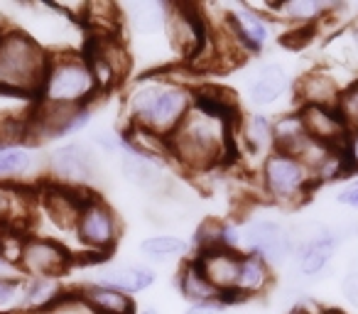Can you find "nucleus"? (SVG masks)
Wrapping results in <instances>:
<instances>
[{
    "label": "nucleus",
    "instance_id": "obj_1",
    "mask_svg": "<svg viewBox=\"0 0 358 314\" xmlns=\"http://www.w3.org/2000/svg\"><path fill=\"white\" fill-rule=\"evenodd\" d=\"M194 89L172 71H148L130 84L123 99L125 125H138L169 138L194 108Z\"/></svg>",
    "mask_w": 358,
    "mask_h": 314
},
{
    "label": "nucleus",
    "instance_id": "obj_2",
    "mask_svg": "<svg viewBox=\"0 0 358 314\" xmlns=\"http://www.w3.org/2000/svg\"><path fill=\"white\" fill-rule=\"evenodd\" d=\"M236 123L238 120H226L194 106L182 125L167 138L169 162L192 177L209 175L224 167L236 155Z\"/></svg>",
    "mask_w": 358,
    "mask_h": 314
},
{
    "label": "nucleus",
    "instance_id": "obj_3",
    "mask_svg": "<svg viewBox=\"0 0 358 314\" xmlns=\"http://www.w3.org/2000/svg\"><path fill=\"white\" fill-rule=\"evenodd\" d=\"M50 64V50L30 32L0 25V94L35 101Z\"/></svg>",
    "mask_w": 358,
    "mask_h": 314
},
{
    "label": "nucleus",
    "instance_id": "obj_4",
    "mask_svg": "<svg viewBox=\"0 0 358 314\" xmlns=\"http://www.w3.org/2000/svg\"><path fill=\"white\" fill-rule=\"evenodd\" d=\"M101 96L89 62L76 50H50L45 79L32 104L52 108H84Z\"/></svg>",
    "mask_w": 358,
    "mask_h": 314
},
{
    "label": "nucleus",
    "instance_id": "obj_5",
    "mask_svg": "<svg viewBox=\"0 0 358 314\" xmlns=\"http://www.w3.org/2000/svg\"><path fill=\"white\" fill-rule=\"evenodd\" d=\"M258 182L265 199L273 201L275 206H282V209H297L319 187L312 172L297 157L278 152V150L263 157Z\"/></svg>",
    "mask_w": 358,
    "mask_h": 314
},
{
    "label": "nucleus",
    "instance_id": "obj_6",
    "mask_svg": "<svg viewBox=\"0 0 358 314\" xmlns=\"http://www.w3.org/2000/svg\"><path fill=\"white\" fill-rule=\"evenodd\" d=\"M50 185L74 192H94L103 177L101 155L81 140H66L50 150L45 160Z\"/></svg>",
    "mask_w": 358,
    "mask_h": 314
},
{
    "label": "nucleus",
    "instance_id": "obj_7",
    "mask_svg": "<svg viewBox=\"0 0 358 314\" xmlns=\"http://www.w3.org/2000/svg\"><path fill=\"white\" fill-rule=\"evenodd\" d=\"M120 216L108 201L96 192H89L81 201V209L76 214L74 238L91 255H110L120 241Z\"/></svg>",
    "mask_w": 358,
    "mask_h": 314
},
{
    "label": "nucleus",
    "instance_id": "obj_8",
    "mask_svg": "<svg viewBox=\"0 0 358 314\" xmlns=\"http://www.w3.org/2000/svg\"><path fill=\"white\" fill-rule=\"evenodd\" d=\"M76 255L55 236L25 234L17 250L15 268L22 278H64L74 268Z\"/></svg>",
    "mask_w": 358,
    "mask_h": 314
},
{
    "label": "nucleus",
    "instance_id": "obj_9",
    "mask_svg": "<svg viewBox=\"0 0 358 314\" xmlns=\"http://www.w3.org/2000/svg\"><path fill=\"white\" fill-rule=\"evenodd\" d=\"M243 253L260 255L273 270L289 265L294 255V238L289 234V226L265 216L245 219L241 224V255Z\"/></svg>",
    "mask_w": 358,
    "mask_h": 314
},
{
    "label": "nucleus",
    "instance_id": "obj_10",
    "mask_svg": "<svg viewBox=\"0 0 358 314\" xmlns=\"http://www.w3.org/2000/svg\"><path fill=\"white\" fill-rule=\"evenodd\" d=\"M164 37L169 50L189 64L209 42V22H206L204 8L189 6V3H172Z\"/></svg>",
    "mask_w": 358,
    "mask_h": 314
},
{
    "label": "nucleus",
    "instance_id": "obj_11",
    "mask_svg": "<svg viewBox=\"0 0 358 314\" xmlns=\"http://www.w3.org/2000/svg\"><path fill=\"white\" fill-rule=\"evenodd\" d=\"M81 55L89 62L101 96L123 84L130 71V55L120 35H91Z\"/></svg>",
    "mask_w": 358,
    "mask_h": 314
},
{
    "label": "nucleus",
    "instance_id": "obj_12",
    "mask_svg": "<svg viewBox=\"0 0 358 314\" xmlns=\"http://www.w3.org/2000/svg\"><path fill=\"white\" fill-rule=\"evenodd\" d=\"M260 8L273 17V22L285 25L294 35H309L322 27L329 17L343 10V6L331 0H275Z\"/></svg>",
    "mask_w": 358,
    "mask_h": 314
},
{
    "label": "nucleus",
    "instance_id": "obj_13",
    "mask_svg": "<svg viewBox=\"0 0 358 314\" xmlns=\"http://www.w3.org/2000/svg\"><path fill=\"white\" fill-rule=\"evenodd\" d=\"M224 13H226V20H229L231 32H234L238 45L243 47L248 55L263 52L265 47L273 42L275 22L260 6L238 3V6L224 8Z\"/></svg>",
    "mask_w": 358,
    "mask_h": 314
},
{
    "label": "nucleus",
    "instance_id": "obj_14",
    "mask_svg": "<svg viewBox=\"0 0 358 314\" xmlns=\"http://www.w3.org/2000/svg\"><path fill=\"white\" fill-rule=\"evenodd\" d=\"M118 170L120 177L140 194L162 199L172 192V180L164 170V162L150 160V157L135 152H123L118 157Z\"/></svg>",
    "mask_w": 358,
    "mask_h": 314
},
{
    "label": "nucleus",
    "instance_id": "obj_15",
    "mask_svg": "<svg viewBox=\"0 0 358 314\" xmlns=\"http://www.w3.org/2000/svg\"><path fill=\"white\" fill-rule=\"evenodd\" d=\"M292 91H294V99H297V108H307V106L336 108L343 84L341 79H336V71H331L329 66H314V69L304 71L294 81Z\"/></svg>",
    "mask_w": 358,
    "mask_h": 314
},
{
    "label": "nucleus",
    "instance_id": "obj_16",
    "mask_svg": "<svg viewBox=\"0 0 358 314\" xmlns=\"http://www.w3.org/2000/svg\"><path fill=\"white\" fill-rule=\"evenodd\" d=\"M192 258L199 265L206 283L214 287V292L226 304L234 302V287H236V278H238L241 253H234V250H226V248H214V250H206V253H194Z\"/></svg>",
    "mask_w": 358,
    "mask_h": 314
},
{
    "label": "nucleus",
    "instance_id": "obj_17",
    "mask_svg": "<svg viewBox=\"0 0 358 314\" xmlns=\"http://www.w3.org/2000/svg\"><path fill=\"white\" fill-rule=\"evenodd\" d=\"M157 280L155 270L150 265H140V263H103L96 275L91 278V283H99V285H106L110 290H118V292L133 294L138 292H145L150 290Z\"/></svg>",
    "mask_w": 358,
    "mask_h": 314
},
{
    "label": "nucleus",
    "instance_id": "obj_18",
    "mask_svg": "<svg viewBox=\"0 0 358 314\" xmlns=\"http://www.w3.org/2000/svg\"><path fill=\"white\" fill-rule=\"evenodd\" d=\"M341 243H343V238L294 243V255H292V263H289V270L302 275V278H307L312 285L319 283L322 278H327V270Z\"/></svg>",
    "mask_w": 358,
    "mask_h": 314
},
{
    "label": "nucleus",
    "instance_id": "obj_19",
    "mask_svg": "<svg viewBox=\"0 0 358 314\" xmlns=\"http://www.w3.org/2000/svg\"><path fill=\"white\" fill-rule=\"evenodd\" d=\"M289 89H292V79H289L287 69L282 64H278V62H268V64H260L250 76L248 99L258 108H270Z\"/></svg>",
    "mask_w": 358,
    "mask_h": 314
},
{
    "label": "nucleus",
    "instance_id": "obj_20",
    "mask_svg": "<svg viewBox=\"0 0 358 314\" xmlns=\"http://www.w3.org/2000/svg\"><path fill=\"white\" fill-rule=\"evenodd\" d=\"M169 6L172 3H164V0H135V3L120 6V15H123V22L135 35L155 37V35H164Z\"/></svg>",
    "mask_w": 358,
    "mask_h": 314
},
{
    "label": "nucleus",
    "instance_id": "obj_21",
    "mask_svg": "<svg viewBox=\"0 0 358 314\" xmlns=\"http://www.w3.org/2000/svg\"><path fill=\"white\" fill-rule=\"evenodd\" d=\"M273 285H275V270L260 255L253 253L241 255L238 278H236V287H234V302L263 297V294L270 292Z\"/></svg>",
    "mask_w": 358,
    "mask_h": 314
},
{
    "label": "nucleus",
    "instance_id": "obj_22",
    "mask_svg": "<svg viewBox=\"0 0 358 314\" xmlns=\"http://www.w3.org/2000/svg\"><path fill=\"white\" fill-rule=\"evenodd\" d=\"M302 115L304 130L312 140L329 148H341L346 140L348 130L343 125L341 115L336 113V108H317V106H307V108H297Z\"/></svg>",
    "mask_w": 358,
    "mask_h": 314
},
{
    "label": "nucleus",
    "instance_id": "obj_23",
    "mask_svg": "<svg viewBox=\"0 0 358 314\" xmlns=\"http://www.w3.org/2000/svg\"><path fill=\"white\" fill-rule=\"evenodd\" d=\"M234 138H236V150L238 145L243 143V148L253 155H270L273 152V118L268 113H248L243 118L241 115L238 123H236L234 130Z\"/></svg>",
    "mask_w": 358,
    "mask_h": 314
},
{
    "label": "nucleus",
    "instance_id": "obj_24",
    "mask_svg": "<svg viewBox=\"0 0 358 314\" xmlns=\"http://www.w3.org/2000/svg\"><path fill=\"white\" fill-rule=\"evenodd\" d=\"M32 214V194L20 185H3L0 182V234L3 231H22V221Z\"/></svg>",
    "mask_w": 358,
    "mask_h": 314
},
{
    "label": "nucleus",
    "instance_id": "obj_25",
    "mask_svg": "<svg viewBox=\"0 0 358 314\" xmlns=\"http://www.w3.org/2000/svg\"><path fill=\"white\" fill-rule=\"evenodd\" d=\"M123 135V148L125 152H135V155H143V157H150V160H157V162H169V145L167 138L162 135L152 133L148 128H138V125H125L120 130Z\"/></svg>",
    "mask_w": 358,
    "mask_h": 314
},
{
    "label": "nucleus",
    "instance_id": "obj_26",
    "mask_svg": "<svg viewBox=\"0 0 358 314\" xmlns=\"http://www.w3.org/2000/svg\"><path fill=\"white\" fill-rule=\"evenodd\" d=\"M59 278H22V312L42 314L64 292Z\"/></svg>",
    "mask_w": 358,
    "mask_h": 314
},
{
    "label": "nucleus",
    "instance_id": "obj_27",
    "mask_svg": "<svg viewBox=\"0 0 358 314\" xmlns=\"http://www.w3.org/2000/svg\"><path fill=\"white\" fill-rule=\"evenodd\" d=\"M37 167V155L32 145H0V182L17 185Z\"/></svg>",
    "mask_w": 358,
    "mask_h": 314
},
{
    "label": "nucleus",
    "instance_id": "obj_28",
    "mask_svg": "<svg viewBox=\"0 0 358 314\" xmlns=\"http://www.w3.org/2000/svg\"><path fill=\"white\" fill-rule=\"evenodd\" d=\"M76 290L84 294V299L94 307L96 314H135L133 297L118 292V290H110V287H106V285L91 283V280L84 285H79Z\"/></svg>",
    "mask_w": 358,
    "mask_h": 314
},
{
    "label": "nucleus",
    "instance_id": "obj_29",
    "mask_svg": "<svg viewBox=\"0 0 358 314\" xmlns=\"http://www.w3.org/2000/svg\"><path fill=\"white\" fill-rule=\"evenodd\" d=\"M189 241L172 234H155L140 241V253L150 263H172V260L189 258Z\"/></svg>",
    "mask_w": 358,
    "mask_h": 314
},
{
    "label": "nucleus",
    "instance_id": "obj_30",
    "mask_svg": "<svg viewBox=\"0 0 358 314\" xmlns=\"http://www.w3.org/2000/svg\"><path fill=\"white\" fill-rule=\"evenodd\" d=\"M307 140H309V135H307V130H304L299 110L285 113V115H280L278 120H273V148L278 150V152L297 157V152L304 148Z\"/></svg>",
    "mask_w": 358,
    "mask_h": 314
},
{
    "label": "nucleus",
    "instance_id": "obj_31",
    "mask_svg": "<svg viewBox=\"0 0 358 314\" xmlns=\"http://www.w3.org/2000/svg\"><path fill=\"white\" fill-rule=\"evenodd\" d=\"M177 290H179V294H182V299H187L189 304L219 297V294L214 292V287L206 283V278L201 275L199 265L194 263V258H192V255L187 260H182V265H179Z\"/></svg>",
    "mask_w": 358,
    "mask_h": 314
},
{
    "label": "nucleus",
    "instance_id": "obj_32",
    "mask_svg": "<svg viewBox=\"0 0 358 314\" xmlns=\"http://www.w3.org/2000/svg\"><path fill=\"white\" fill-rule=\"evenodd\" d=\"M221 229H224V219H204L194 231V253H206V250L221 248Z\"/></svg>",
    "mask_w": 358,
    "mask_h": 314
},
{
    "label": "nucleus",
    "instance_id": "obj_33",
    "mask_svg": "<svg viewBox=\"0 0 358 314\" xmlns=\"http://www.w3.org/2000/svg\"><path fill=\"white\" fill-rule=\"evenodd\" d=\"M42 314H96L94 307L84 299V294L76 287H66L64 292L59 294L52 307H47Z\"/></svg>",
    "mask_w": 358,
    "mask_h": 314
},
{
    "label": "nucleus",
    "instance_id": "obj_34",
    "mask_svg": "<svg viewBox=\"0 0 358 314\" xmlns=\"http://www.w3.org/2000/svg\"><path fill=\"white\" fill-rule=\"evenodd\" d=\"M22 312V278H0V314Z\"/></svg>",
    "mask_w": 358,
    "mask_h": 314
},
{
    "label": "nucleus",
    "instance_id": "obj_35",
    "mask_svg": "<svg viewBox=\"0 0 358 314\" xmlns=\"http://www.w3.org/2000/svg\"><path fill=\"white\" fill-rule=\"evenodd\" d=\"M91 148L101 155V157H120L125 152L123 148V135L113 128H99L91 133Z\"/></svg>",
    "mask_w": 358,
    "mask_h": 314
},
{
    "label": "nucleus",
    "instance_id": "obj_36",
    "mask_svg": "<svg viewBox=\"0 0 358 314\" xmlns=\"http://www.w3.org/2000/svg\"><path fill=\"white\" fill-rule=\"evenodd\" d=\"M341 297L348 307L358 309V258L351 260L348 270L341 278Z\"/></svg>",
    "mask_w": 358,
    "mask_h": 314
},
{
    "label": "nucleus",
    "instance_id": "obj_37",
    "mask_svg": "<svg viewBox=\"0 0 358 314\" xmlns=\"http://www.w3.org/2000/svg\"><path fill=\"white\" fill-rule=\"evenodd\" d=\"M341 152L348 162V170L353 177H358V133H348L341 145Z\"/></svg>",
    "mask_w": 358,
    "mask_h": 314
},
{
    "label": "nucleus",
    "instance_id": "obj_38",
    "mask_svg": "<svg viewBox=\"0 0 358 314\" xmlns=\"http://www.w3.org/2000/svg\"><path fill=\"white\" fill-rule=\"evenodd\" d=\"M229 304L224 302L221 297L214 299H204V302H194L185 309V314H224Z\"/></svg>",
    "mask_w": 358,
    "mask_h": 314
},
{
    "label": "nucleus",
    "instance_id": "obj_39",
    "mask_svg": "<svg viewBox=\"0 0 358 314\" xmlns=\"http://www.w3.org/2000/svg\"><path fill=\"white\" fill-rule=\"evenodd\" d=\"M336 201L341 206H348V209L358 211V180H353V182H348L346 187H341L336 194Z\"/></svg>",
    "mask_w": 358,
    "mask_h": 314
},
{
    "label": "nucleus",
    "instance_id": "obj_40",
    "mask_svg": "<svg viewBox=\"0 0 358 314\" xmlns=\"http://www.w3.org/2000/svg\"><path fill=\"white\" fill-rule=\"evenodd\" d=\"M343 32H346L348 47H351V52H353V62H356V69H358V17H356V20L348 22V25L343 27Z\"/></svg>",
    "mask_w": 358,
    "mask_h": 314
},
{
    "label": "nucleus",
    "instance_id": "obj_41",
    "mask_svg": "<svg viewBox=\"0 0 358 314\" xmlns=\"http://www.w3.org/2000/svg\"><path fill=\"white\" fill-rule=\"evenodd\" d=\"M285 314H324V309H319L317 304L312 302V299H307L304 297L302 302L297 304V307H292V309H287Z\"/></svg>",
    "mask_w": 358,
    "mask_h": 314
},
{
    "label": "nucleus",
    "instance_id": "obj_42",
    "mask_svg": "<svg viewBox=\"0 0 358 314\" xmlns=\"http://www.w3.org/2000/svg\"><path fill=\"white\" fill-rule=\"evenodd\" d=\"M10 275H20V273H17V268L6 258V255L0 253V278H10ZM20 278H22V275H20Z\"/></svg>",
    "mask_w": 358,
    "mask_h": 314
},
{
    "label": "nucleus",
    "instance_id": "obj_43",
    "mask_svg": "<svg viewBox=\"0 0 358 314\" xmlns=\"http://www.w3.org/2000/svg\"><path fill=\"white\" fill-rule=\"evenodd\" d=\"M341 231H343V236L346 238H358V221H351V224H346V226H341Z\"/></svg>",
    "mask_w": 358,
    "mask_h": 314
},
{
    "label": "nucleus",
    "instance_id": "obj_44",
    "mask_svg": "<svg viewBox=\"0 0 358 314\" xmlns=\"http://www.w3.org/2000/svg\"><path fill=\"white\" fill-rule=\"evenodd\" d=\"M135 314H159V312L152 307V304H148V307H140V309H135Z\"/></svg>",
    "mask_w": 358,
    "mask_h": 314
},
{
    "label": "nucleus",
    "instance_id": "obj_45",
    "mask_svg": "<svg viewBox=\"0 0 358 314\" xmlns=\"http://www.w3.org/2000/svg\"><path fill=\"white\" fill-rule=\"evenodd\" d=\"M324 314H346V312H341V309H324Z\"/></svg>",
    "mask_w": 358,
    "mask_h": 314
},
{
    "label": "nucleus",
    "instance_id": "obj_46",
    "mask_svg": "<svg viewBox=\"0 0 358 314\" xmlns=\"http://www.w3.org/2000/svg\"><path fill=\"white\" fill-rule=\"evenodd\" d=\"M15 314H30V312H15Z\"/></svg>",
    "mask_w": 358,
    "mask_h": 314
}]
</instances>
